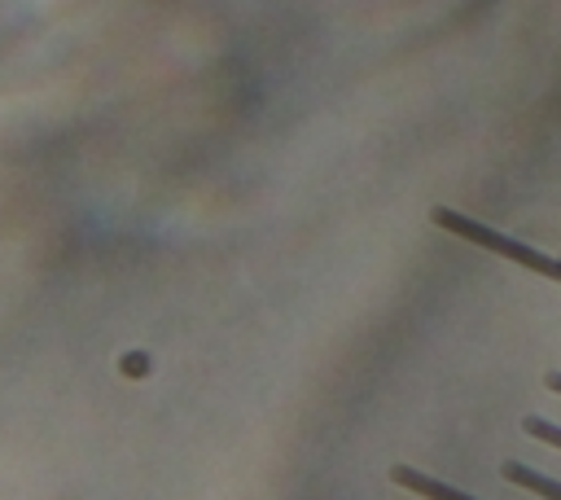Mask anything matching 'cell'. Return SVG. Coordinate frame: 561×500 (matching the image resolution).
Masks as SVG:
<instances>
[{
	"instance_id": "cell-1",
	"label": "cell",
	"mask_w": 561,
	"mask_h": 500,
	"mask_svg": "<svg viewBox=\"0 0 561 500\" xmlns=\"http://www.w3.org/2000/svg\"><path fill=\"white\" fill-rule=\"evenodd\" d=\"M390 478H394L399 487L425 496V500H478V496H469V491H460V487H451V482H438V478H430V474H421V469H412V465H394Z\"/></svg>"
},
{
	"instance_id": "cell-2",
	"label": "cell",
	"mask_w": 561,
	"mask_h": 500,
	"mask_svg": "<svg viewBox=\"0 0 561 500\" xmlns=\"http://www.w3.org/2000/svg\"><path fill=\"white\" fill-rule=\"evenodd\" d=\"M504 478H508L513 487H526V491L543 496V500H561V482H557V478H548V474H535L530 465L508 461V465H504Z\"/></svg>"
},
{
	"instance_id": "cell-3",
	"label": "cell",
	"mask_w": 561,
	"mask_h": 500,
	"mask_svg": "<svg viewBox=\"0 0 561 500\" xmlns=\"http://www.w3.org/2000/svg\"><path fill=\"white\" fill-rule=\"evenodd\" d=\"M522 430H526L530 439H539V443H548V447L561 452V425H552V421H543V417H526Z\"/></svg>"
},
{
	"instance_id": "cell-4",
	"label": "cell",
	"mask_w": 561,
	"mask_h": 500,
	"mask_svg": "<svg viewBox=\"0 0 561 500\" xmlns=\"http://www.w3.org/2000/svg\"><path fill=\"white\" fill-rule=\"evenodd\" d=\"M548 390H552V395H561V373H548Z\"/></svg>"
}]
</instances>
